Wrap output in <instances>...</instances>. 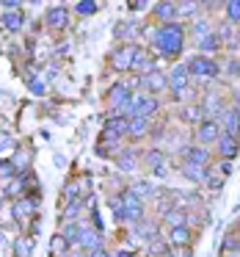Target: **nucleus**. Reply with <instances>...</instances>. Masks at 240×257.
Masks as SVG:
<instances>
[{"instance_id": "nucleus-45", "label": "nucleus", "mask_w": 240, "mask_h": 257, "mask_svg": "<svg viewBox=\"0 0 240 257\" xmlns=\"http://www.w3.org/2000/svg\"><path fill=\"white\" fill-rule=\"evenodd\" d=\"M196 9H199L196 3H182V6H177V12H179V14H185V17H190V14L196 12Z\"/></svg>"}, {"instance_id": "nucleus-32", "label": "nucleus", "mask_w": 240, "mask_h": 257, "mask_svg": "<svg viewBox=\"0 0 240 257\" xmlns=\"http://www.w3.org/2000/svg\"><path fill=\"white\" fill-rule=\"evenodd\" d=\"M218 39H221L218 34H210V36H204V39L199 42V47H201V50H215V47H218Z\"/></svg>"}, {"instance_id": "nucleus-20", "label": "nucleus", "mask_w": 240, "mask_h": 257, "mask_svg": "<svg viewBox=\"0 0 240 257\" xmlns=\"http://www.w3.org/2000/svg\"><path fill=\"white\" fill-rule=\"evenodd\" d=\"M23 12H9V14H3V25H6L9 31H20L23 28Z\"/></svg>"}, {"instance_id": "nucleus-37", "label": "nucleus", "mask_w": 240, "mask_h": 257, "mask_svg": "<svg viewBox=\"0 0 240 257\" xmlns=\"http://www.w3.org/2000/svg\"><path fill=\"white\" fill-rule=\"evenodd\" d=\"M61 235H64V238L69 240V243H72V240H78V235H80V227H78V224H69V227L64 229Z\"/></svg>"}, {"instance_id": "nucleus-23", "label": "nucleus", "mask_w": 240, "mask_h": 257, "mask_svg": "<svg viewBox=\"0 0 240 257\" xmlns=\"http://www.w3.org/2000/svg\"><path fill=\"white\" fill-rule=\"evenodd\" d=\"M146 130H149V119H144V116H135V119H130V136H144Z\"/></svg>"}, {"instance_id": "nucleus-47", "label": "nucleus", "mask_w": 240, "mask_h": 257, "mask_svg": "<svg viewBox=\"0 0 240 257\" xmlns=\"http://www.w3.org/2000/svg\"><path fill=\"white\" fill-rule=\"evenodd\" d=\"M204 108H207V111H218V97L210 94V97H207V102H204Z\"/></svg>"}, {"instance_id": "nucleus-9", "label": "nucleus", "mask_w": 240, "mask_h": 257, "mask_svg": "<svg viewBox=\"0 0 240 257\" xmlns=\"http://www.w3.org/2000/svg\"><path fill=\"white\" fill-rule=\"evenodd\" d=\"M78 243L83 246V249H91V251H97L102 246V238L94 232V229H86V227H80V235H78Z\"/></svg>"}, {"instance_id": "nucleus-14", "label": "nucleus", "mask_w": 240, "mask_h": 257, "mask_svg": "<svg viewBox=\"0 0 240 257\" xmlns=\"http://www.w3.org/2000/svg\"><path fill=\"white\" fill-rule=\"evenodd\" d=\"M218 150H221L223 158H234V155H237V139L221 133V136H218Z\"/></svg>"}, {"instance_id": "nucleus-5", "label": "nucleus", "mask_w": 240, "mask_h": 257, "mask_svg": "<svg viewBox=\"0 0 240 257\" xmlns=\"http://www.w3.org/2000/svg\"><path fill=\"white\" fill-rule=\"evenodd\" d=\"M36 205H39V199L36 196H25V199H17L12 205V216L17 218V221H28L31 216H34Z\"/></svg>"}, {"instance_id": "nucleus-11", "label": "nucleus", "mask_w": 240, "mask_h": 257, "mask_svg": "<svg viewBox=\"0 0 240 257\" xmlns=\"http://www.w3.org/2000/svg\"><path fill=\"white\" fill-rule=\"evenodd\" d=\"M221 122H223V130H226V136L237 139V133H240V111H223Z\"/></svg>"}, {"instance_id": "nucleus-40", "label": "nucleus", "mask_w": 240, "mask_h": 257, "mask_svg": "<svg viewBox=\"0 0 240 257\" xmlns=\"http://www.w3.org/2000/svg\"><path fill=\"white\" fill-rule=\"evenodd\" d=\"M168 257H193V251H190V246H177L168 251Z\"/></svg>"}, {"instance_id": "nucleus-27", "label": "nucleus", "mask_w": 240, "mask_h": 257, "mask_svg": "<svg viewBox=\"0 0 240 257\" xmlns=\"http://www.w3.org/2000/svg\"><path fill=\"white\" fill-rule=\"evenodd\" d=\"M163 161H166V158H163V152H149V155H146V163H149L152 169H157V174H166Z\"/></svg>"}, {"instance_id": "nucleus-49", "label": "nucleus", "mask_w": 240, "mask_h": 257, "mask_svg": "<svg viewBox=\"0 0 240 257\" xmlns=\"http://www.w3.org/2000/svg\"><path fill=\"white\" fill-rule=\"evenodd\" d=\"M89 257H111V254H108V251L105 249H97V251H91V254Z\"/></svg>"}, {"instance_id": "nucleus-6", "label": "nucleus", "mask_w": 240, "mask_h": 257, "mask_svg": "<svg viewBox=\"0 0 240 257\" xmlns=\"http://www.w3.org/2000/svg\"><path fill=\"white\" fill-rule=\"evenodd\" d=\"M188 72L196 75V78H215L218 67L210 61V58H193V61L188 64Z\"/></svg>"}, {"instance_id": "nucleus-50", "label": "nucleus", "mask_w": 240, "mask_h": 257, "mask_svg": "<svg viewBox=\"0 0 240 257\" xmlns=\"http://www.w3.org/2000/svg\"><path fill=\"white\" fill-rule=\"evenodd\" d=\"M221 172H223V174H229V172H232V163H229V161H226V163H221Z\"/></svg>"}, {"instance_id": "nucleus-2", "label": "nucleus", "mask_w": 240, "mask_h": 257, "mask_svg": "<svg viewBox=\"0 0 240 257\" xmlns=\"http://www.w3.org/2000/svg\"><path fill=\"white\" fill-rule=\"evenodd\" d=\"M144 61H146V53L138 50V47H133V45L119 47V50L113 53V58H111L113 69H119V72H124V69H133V67H141Z\"/></svg>"}, {"instance_id": "nucleus-8", "label": "nucleus", "mask_w": 240, "mask_h": 257, "mask_svg": "<svg viewBox=\"0 0 240 257\" xmlns=\"http://www.w3.org/2000/svg\"><path fill=\"white\" fill-rule=\"evenodd\" d=\"M47 25H50V28H56V31L67 28V25H69V14H67V9H61V6L50 9V12H47Z\"/></svg>"}, {"instance_id": "nucleus-10", "label": "nucleus", "mask_w": 240, "mask_h": 257, "mask_svg": "<svg viewBox=\"0 0 240 257\" xmlns=\"http://www.w3.org/2000/svg\"><path fill=\"white\" fill-rule=\"evenodd\" d=\"M130 97H133V94H130L127 86H124V83H116V86L111 89V94H108V100H111V105H113V108H124Z\"/></svg>"}, {"instance_id": "nucleus-38", "label": "nucleus", "mask_w": 240, "mask_h": 257, "mask_svg": "<svg viewBox=\"0 0 240 257\" xmlns=\"http://www.w3.org/2000/svg\"><path fill=\"white\" fill-rule=\"evenodd\" d=\"M193 34H196V42H201L204 36H210V28H207V23H196V25H193Z\"/></svg>"}, {"instance_id": "nucleus-42", "label": "nucleus", "mask_w": 240, "mask_h": 257, "mask_svg": "<svg viewBox=\"0 0 240 257\" xmlns=\"http://www.w3.org/2000/svg\"><path fill=\"white\" fill-rule=\"evenodd\" d=\"M149 251H152V254H166L168 246L163 243V240H152V243H149Z\"/></svg>"}, {"instance_id": "nucleus-48", "label": "nucleus", "mask_w": 240, "mask_h": 257, "mask_svg": "<svg viewBox=\"0 0 240 257\" xmlns=\"http://www.w3.org/2000/svg\"><path fill=\"white\" fill-rule=\"evenodd\" d=\"M204 183H207V185H210V188H212V191H218V188H221V185H223V180H221V177H207V180H204Z\"/></svg>"}, {"instance_id": "nucleus-15", "label": "nucleus", "mask_w": 240, "mask_h": 257, "mask_svg": "<svg viewBox=\"0 0 240 257\" xmlns=\"http://www.w3.org/2000/svg\"><path fill=\"white\" fill-rule=\"evenodd\" d=\"M155 14L160 20H166V25L171 23V20H177V3H157L155 6Z\"/></svg>"}, {"instance_id": "nucleus-22", "label": "nucleus", "mask_w": 240, "mask_h": 257, "mask_svg": "<svg viewBox=\"0 0 240 257\" xmlns=\"http://www.w3.org/2000/svg\"><path fill=\"white\" fill-rule=\"evenodd\" d=\"M14 251H17V257H31V251H34V238H17L14 240Z\"/></svg>"}, {"instance_id": "nucleus-12", "label": "nucleus", "mask_w": 240, "mask_h": 257, "mask_svg": "<svg viewBox=\"0 0 240 257\" xmlns=\"http://www.w3.org/2000/svg\"><path fill=\"white\" fill-rule=\"evenodd\" d=\"M218 136H221V127H218V122H201L199 124V139L204 141V144H210V141H218Z\"/></svg>"}, {"instance_id": "nucleus-39", "label": "nucleus", "mask_w": 240, "mask_h": 257, "mask_svg": "<svg viewBox=\"0 0 240 257\" xmlns=\"http://www.w3.org/2000/svg\"><path fill=\"white\" fill-rule=\"evenodd\" d=\"M111 207H113V216L122 218V213H124V207H122V194H119V196H111Z\"/></svg>"}, {"instance_id": "nucleus-46", "label": "nucleus", "mask_w": 240, "mask_h": 257, "mask_svg": "<svg viewBox=\"0 0 240 257\" xmlns=\"http://www.w3.org/2000/svg\"><path fill=\"white\" fill-rule=\"evenodd\" d=\"M78 210H80V202H78V199H72V202H69V207H67V216H69V218H75V216H78Z\"/></svg>"}, {"instance_id": "nucleus-28", "label": "nucleus", "mask_w": 240, "mask_h": 257, "mask_svg": "<svg viewBox=\"0 0 240 257\" xmlns=\"http://www.w3.org/2000/svg\"><path fill=\"white\" fill-rule=\"evenodd\" d=\"M135 232H138L141 238H152V235H157V224H152V221H138Z\"/></svg>"}, {"instance_id": "nucleus-7", "label": "nucleus", "mask_w": 240, "mask_h": 257, "mask_svg": "<svg viewBox=\"0 0 240 257\" xmlns=\"http://www.w3.org/2000/svg\"><path fill=\"white\" fill-rule=\"evenodd\" d=\"M168 86H171L174 94H179V91H185V86H188V67H182V64H177V67L171 69V75H168L166 80Z\"/></svg>"}, {"instance_id": "nucleus-29", "label": "nucleus", "mask_w": 240, "mask_h": 257, "mask_svg": "<svg viewBox=\"0 0 240 257\" xmlns=\"http://www.w3.org/2000/svg\"><path fill=\"white\" fill-rule=\"evenodd\" d=\"M130 191H133V194H135V196H138V199H141V196H149V194H152V191H155V188H152V185L146 183V180H141V183H135V185H133V188H130Z\"/></svg>"}, {"instance_id": "nucleus-3", "label": "nucleus", "mask_w": 240, "mask_h": 257, "mask_svg": "<svg viewBox=\"0 0 240 257\" xmlns=\"http://www.w3.org/2000/svg\"><path fill=\"white\" fill-rule=\"evenodd\" d=\"M155 108H157V100H152V97H130L127 100V105L122 108L124 113H130V116H149V113H155Z\"/></svg>"}, {"instance_id": "nucleus-43", "label": "nucleus", "mask_w": 240, "mask_h": 257, "mask_svg": "<svg viewBox=\"0 0 240 257\" xmlns=\"http://www.w3.org/2000/svg\"><path fill=\"white\" fill-rule=\"evenodd\" d=\"M78 12H80V14H94V12H97V3L83 0V3H78Z\"/></svg>"}, {"instance_id": "nucleus-16", "label": "nucleus", "mask_w": 240, "mask_h": 257, "mask_svg": "<svg viewBox=\"0 0 240 257\" xmlns=\"http://www.w3.org/2000/svg\"><path fill=\"white\" fill-rule=\"evenodd\" d=\"M182 174H185L188 180H193V183H201V180H207L204 166H196V163H185V166H182Z\"/></svg>"}, {"instance_id": "nucleus-1", "label": "nucleus", "mask_w": 240, "mask_h": 257, "mask_svg": "<svg viewBox=\"0 0 240 257\" xmlns=\"http://www.w3.org/2000/svg\"><path fill=\"white\" fill-rule=\"evenodd\" d=\"M182 36H185V31L179 28L177 23H168V25H163L160 31H155V47L163 53V56H177L179 50H182Z\"/></svg>"}, {"instance_id": "nucleus-17", "label": "nucleus", "mask_w": 240, "mask_h": 257, "mask_svg": "<svg viewBox=\"0 0 240 257\" xmlns=\"http://www.w3.org/2000/svg\"><path fill=\"white\" fill-rule=\"evenodd\" d=\"M67 249H69V240L64 238L61 232L53 235V240H50V251H53V257H64V254H67Z\"/></svg>"}, {"instance_id": "nucleus-18", "label": "nucleus", "mask_w": 240, "mask_h": 257, "mask_svg": "<svg viewBox=\"0 0 240 257\" xmlns=\"http://www.w3.org/2000/svg\"><path fill=\"white\" fill-rule=\"evenodd\" d=\"M168 238H171V243H177V246H188V240H190V229H188V227H171Z\"/></svg>"}, {"instance_id": "nucleus-52", "label": "nucleus", "mask_w": 240, "mask_h": 257, "mask_svg": "<svg viewBox=\"0 0 240 257\" xmlns=\"http://www.w3.org/2000/svg\"><path fill=\"white\" fill-rule=\"evenodd\" d=\"M3 240H6V238H3V232H0V243H3Z\"/></svg>"}, {"instance_id": "nucleus-24", "label": "nucleus", "mask_w": 240, "mask_h": 257, "mask_svg": "<svg viewBox=\"0 0 240 257\" xmlns=\"http://www.w3.org/2000/svg\"><path fill=\"white\" fill-rule=\"evenodd\" d=\"M135 31H138V25H135V23H119L116 25V36H119V39H133Z\"/></svg>"}, {"instance_id": "nucleus-51", "label": "nucleus", "mask_w": 240, "mask_h": 257, "mask_svg": "<svg viewBox=\"0 0 240 257\" xmlns=\"http://www.w3.org/2000/svg\"><path fill=\"white\" fill-rule=\"evenodd\" d=\"M116 257H130V251H116Z\"/></svg>"}, {"instance_id": "nucleus-53", "label": "nucleus", "mask_w": 240, "mask_h": 257, "mask_svg": "<svg viewBox=\"0 0 240 257\" xmlns=\"http://www.w3.org/2000/svg\"><path fill=\"white\" fill-rule=\"evenodd\" d=\"M75 257H86V254H75Z\"/></svg>"}, {"instance_id": "nucleus-33", "label": "nucleus", "mask_w": 240, "mask_h": 257, "mask_svg": "<svg viewBox=\"0 0 240 257\" xmlns=\"http://www.w3.org/2000/svg\"><path fill=\"white\" fill-rule=\"evenodd\" d=\"M20 194H25L23 180H12V183H9V188H6V196H20Z\"/></svg>"}, {"instance_id": "nucleus-30", "label": "nucleus", "mask_w": 240, "mask_h": 257, "mask_svg": "<svg viewBox=\"0 0 240 257\" xmlns=\"http://www.w3.org/2000/svg\"><path fill=\"white\" fill-rule=\"evenodd\" d=\"M166 221L171 224V227H185V213H174V210H166Z\"/></svg>"}, {"instance_id": "nucleus-21", "label": "nucleus", "mask_w": 240, "mask_h": 257, "mask_svg": "<svg viewBox=\"0 0 240 257\" xmlns=\"http://www.w3.org/2000/svg\"><path fill=\"white\" fill-rule=\"evenodd\" d=\"M108 130H111V133H116V136H124V133H130V119H124V116H116V119H111V122H108Z\"/></svg>"}, {"instance_id": "nucleus-4", "label": "nucleus", "mask_w": 240, "mask_h": 257, "mask_svg": "<svg viewBox=\"0 0 240 257\" xmlns=\"http://www.w3.org/2000/svg\"><path fill=\"white\" fill-rule=\"evenodd\" d=\"M122 207H124V213H122V218H130V221H141V216H144V207H141V199L133 194V191H122Z\"/></svg>"}, {"instance_id": "nucleus-26", "label": "nucleus", "mask_w": 240, "mask_h": 257, "mask_svg": "<svg viewBox=\"0 0 240 257\" xmlns=\"http://www.w3.org/2000/svg\"><path fill=\"white\" fill-rule=\"evenodd\" d=\"M116 166L122 169V172H133V169H135V155H133V152H122L119 161H116Z\"/></svg>"}, {"instance_id": "nucleus-25", "label": "nucleus", "mask_w": 240, "mask_h": 257, "mask_svg": "<svg viewBox=\"0 0 240 257\" xmlns=\"http://www.w3.org/2000/svg\"><path fill=\"white\" fill-rule=\"evenodd\" d=\"M207 150L204 147H193V150H188V163H196V166H199V163H207Z\"/></svg>"}, {"instance_id": "nucleus-13", "label": "nucleus", "mask_w": 240, "mask_h": 257, "mask_svg": "<svg viewBox=\"0 0 240 257\" xmlns=\"http://www.w3.org/2000/svg\"><path fill=\"white\" fill-rule=\"evenodd\" d=\"M31 161H34V150H28V147H25V150H17L14 152V169H17V172H28L31 169Z\"/></svg>"}, {"instance_id": "nucleus-34", "label": "nucleus", "mask_w": 240, "mask_h": 257, "mask_svg": "<svg viewBox=\"0 0 240 257\" xmlns=\"http://www.w3.org/2000/svg\"><path fill=\"white\" fill-rule=\"evenodd\" d=\"M226 12H229V20H232V23H240V0L226 3Z\"/></svg>"}, {"instance_id": "nucleus-35", "label": "nucleus", "mask_w": 240, "mask_h": 257, "mask_svg": "<svg viewBox=\"0 0 240 257\" xmlns=\"http://www.w3.org/2000/svg\"><path fill=\"white\" fill-rule=\"evenodd\" d=\"M182 119H185V122H199L201 111H199V108H182Z\"/></svg>"}, {"instance_id": "nucleus-41", "label": "nucleus", "mask_w": 240, "mask_h": 257, "mask_svg": "<svg viewBox=\"0 0 240 257\" xmlns=\"http://www.w3.org/2000/svg\"><path fill=\"white\" fill-rule=\"evenodd\" d=\"M28 86H31V91H34V94H45V83H42V80H36L34 75L28 78Z\"/></svg>"}, {"instance_id": "nucleus-44", "label": "nucleus", "mask_w": 240, "mask_h": 257, "mask_svg": "<svg viewBox=\"0 0 240 257\" xmlns=\"http://www.w3.org/2000/svg\"><path fill=\"white\" fill-rule=\"evenodd\" d=\"M116 141H119V136H116V133H111V130L105 127V133L100 136V144H111V147H113Z\"/></svg>"}, {"instance_id": "nucleus-19", "label": "nucleus", "mask_w": 240, "mask_h": 257, "mask_svg": "<svg viewBox=\"0 0 240 257\" xmlns=\"http://www.w3.org/2000/svg\"><path fill=\"white\" fill-rule=\"evenodd\" d=\"M144 86H146L149 91H160L163 86H166V78H163V75L155 69V72H149V75L144 78Z\"/></svg>"}, {"instance_id": "nucleus-31", "label": "nucleus", "mask_w": 240, "mask_h": 257, "mask_svg": "<svg viewBox=\"0 0 240 257\" xmlns=\"http://www.w3.org/2000/svg\"><path fill=\"white\" fill-rule=\"evenodd\" d=\"M12 150H14V136L3 130L0 133V152H12Z\"/></svg>"}, {"instance_id": "nucleus-36", "label": "nucleus", "mask_w": 240, "mask_h": 257, "mask_svg": "<svg viewBox=\"0 0 240 257\" xmlns=\"http://www.w3.org/2000/svg\"><path fill=\"white\" fill-rule=\"evenodd\" d=\"M14 172H17V169H14L12 161H0V177H3V180H6V177H14Z\"/></svg>"}]
</instances>
